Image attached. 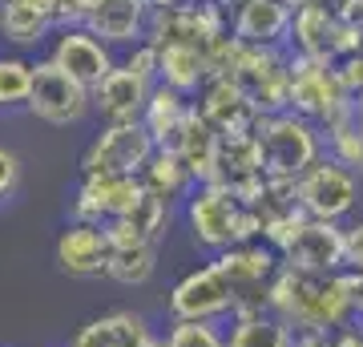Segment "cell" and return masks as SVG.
Instances as JSON below:
<instances>
[{"label": "cell", "instance_id": "25", "mask_svg": "<svg viewBox=\"0 0 363 347\" xmlns=\"http://www.w3.org/2000/svg\"><path fill=\"white\" fill-rule=\"evenodd\" d=\"M291 343H295V331L271 311L230 319V331H226V347H291Z\"/></svg>", "mask_w": 363, "mask_h": 347}, {"label": "cell", "instance_id": "6", "mask_svg": "<svg viewBox=\"0 0 363 347\" xmlns=\"http://www.w3.org/2000/svg\"><path fill=\"white\" fill-rule=\"evenodd\" d=\"M25 109L33 117H40L45 126H77L93 114V101L85 85H77L49 57H40V61H33V89H28Z\"/></svg>", "mask_w": 363, "mask_h": 347}, {"label": "cell", "instance_id": "27", "mask_svg": "<svg viewBox=\"0 0 363 347\" xmlns=\"http://www.w3.org/2000/svg\"><path fill=\"white\" fill-rule=\"evenodd\" d=\"M125 219H130V226L142 234V238H150V243L162 246V243H166V234H169V222H174V206L162 202V198H154V194L145 190L142 202L133 206Z\"/></svg>", "mask_w": 363, "mask_h": 347}, {"label": "cell", "instance_id": "18", "mask_svg": "<svg viewBox=\"0 0 363 347\" xmlns=\"http://www.w3.org/2000/svg\"><path fill=\"white\" fill-rule=\"evenodd\" d=\"M218 133L198 117V109H190V117L182 121L178 138H174V154L182 158V166L190 170V178H194V186H206V182H214V162H218Z\"/></svg>", "mask_w": 363, "mask_h": 347}, {"label": "cell", "instance_id": "21", "mask_svg": "<svg viewBox=\"0 0 363 347\" xmlns=\"http://www.w3.org/2000/svg\"><path fill=\"white\" fill-rule=\"evenodd\" d=\"M331 33H335V16L327 13V9H311V4L291 9V25H286V40L295 45L291 53L335 65L331 61Z\"/></svg>", "mask_w": 363, "mask_h": 347}, {"label": "cell", "instance_id": "46", "mask_svg": "<svg viewBox=\"0 0 363 347\" xmlns=\"http://www.w3.org/2000/svg\"><path fill=\"white\" fill-rule=\"evenodd\" d=\"M65 347H77V343H65Z\"/></svg>", "mask_w": 363, "mask_h": 347}, {"label": "cell", "instance_id": "11", "mask_svg": "<svg viewBox=\"0 0 363 347\" xmlns=\"http://www.w3.org/2000/svg\"><path fill=\"white\" fill-rule=\"evenodd\" d=\"M49 61L57 65V69H65L77 85L93 89V85H97V81L117 65V57H113L109 45H101V40L93 37L89 28L61 25L57 28V37H52V45H49Z\"/></svg>", "mask_w": 363, "mask_h": 347}, {"label": "cell", "instance_id": "19", "mask_svg": "<svg viewBox=\"0 0 363 347\" xmlns=\"http://www.w3.org/2000/svg\"><path fill=\"white\" fill-rule=\"evenodd\" d=\"M190 109H194V101H190L186 93L169 89L162 81L150 85V97H145V109H142V126H145V133L154 138V150H169V145H174L182 121L190 117Z\"/></svg>", "mask_w": 363, "mask_h": 347}, {"label": "cell", "instance_id": "34", "mask_svg": "<svg viewBox=\"0 0 363 347\" xmlns=\"http://www.w3.org/2000/svg\"><path fill=\"white\" fill-rule=\"evenodd\" d=\"M21 4L37 9L40 16H49L52 28H61V25H65V0H21Z\"/></svg>", "mask_w": 363, "mask_h": 347}, {"label": "cell", "instance_id": "7", "mask_svg": "<svg viewBox=\"0 0 363 347\" xmlns=\"http://www.w3.org/2000/svg\"><path fill=\"white\" fill-rule=\"evenodd\" d=\"M154 154V138L145 133L142 121H125V126H101L93 133V142L81 154V174H142V166Z\"/></svg>", "mask_w": 363, "mask_h": 347}, {"label": "cell", "instance_id": "22", "mask_svg": "<svg viewBox=\"0 0 363 347\" xmlns=\"http://www.w3.org/2000/svg\"><path fill=\"white\" fill-rule=\"evenodd\" d=\"M138 178H142V186L154 194V198H162V202H169V206L186 202V194L194 190L190 170L182 166V158L174 154V150H154Z\"/></svg>", "mask_w": 363, "mask_h": 347}, {"label": "cell", "instance_id": "28", "mask_svg": "<svg viewBox=\"0 0 363 347\" xmlns=\"http://www.w3.org/2000/svg\"><path fill=\"white\" fill-rule=\"evenodd\" d=\"M162 347H226L222 323H194V319H169Z\"/></svg>", "mask_w": 363, "mask_h": 347}, {"label": "cell", "instance_id": "10", "mask_svg": "<svg viewBox=\"0 0 363 347\" xmlns=\"http://www.w3.org/2000/svg\"><path fill=\"white\" fill-rule=\"evenodd\" d=\"M142 194H145V186L138 174H117V178L81 174V186L73 194V222L105 226L109 219H125L133 206L142 202Z\"/></svg>", "mask_w": 363, "mask_h": 347}, {"label": "cell", "instance_id": "38", "mask_svg": "<svg viewBox=\"0 0 363 347\" xmlns=\"http://www.w3.org/2000/svg\"><path fill=\"white\" fill-rule=\"evenodd\" d=\"M291 347H331V331H295Z\"/></svg>", "mask_w": 363, "mask_h": 347}, {"label": "cell", "instance_id": "44", "mask_svg": "<svg viewBox=\"0 0 363 347\" xmlns=\"http://www.w3.org/2000/svg\"><path fill=\"white\" fill-rule=\"evenodd\" d=\"M355 327H359V331H363V315H359V319H355Z\"/></svg>", "mask_w": 363, "mask_h": 347}, {"label": "cell", "instance_id": "23", "mask_svg": "<svg viewBox=\"0 0 363 347\" xmlns=\"http://www.w3.org/2000/svg\"><path fill=\"white\" fill-rule=\"evenodd\" d=\"M52 37V21L49 16H40L37 9H28L21 0H4L0 4V40L4 45H13L16 53H28L45 45Z\"/></svg>", "mask_w": 363, "mask_h": 347}, {"label": "cell", "instance_id": "2", "mask_svg": "<svg viewBox=\"0 0 363 347\" xmlns=\"http://www.w3.org/2000/svg\"><path fill=\"white\" fill-rule=\"evenodd\" d=\"M250 133L262 145V166L267 178H298L303 170L311 166L315 158H323V133L315 121L298 114H271V117H255Z\"/></svg>", "mask_w": 363, "mask_h": 347}, {"label": "cell", "instance_id": "39", "mask_svg": "<svg viewBox=\"0 0 363 347\" xmlns=\"http://www.w3.org/2000/svg\"><path fill=\"white\" fill-rule=\"evenodd\" d=\"M150 9H178V4H186V0H145Z\"/></svg>", "mask_w": 363, "mask_h": 347}, {"label": "cell", "instance_id": "3", "mask_svg": "<svg viewBox=\"0 0 363 347\" xmlns=\"http://www.w3.org/2000/svg\"><path fill=\"white\" fill-rule=\"evenodd\" d=\"M210 263L218 267V275L226 279L234 295L230 319H247V315H262L267 311V291L271 279L279 275V255L267 243H234L218 255H210Z\"/></svg>", "mask_w": 363, "mask_h": 347}, {"label": "cell", "instance_id": "43", "mask_svg": "<svg viewBox=\"0 0 363 347\" xmlns=\"http://www.w3.org/2000/svg\"><path fill=\"white\" fill-rule=\"evenodd\" d=\"M226 4H242V0H218V9H226Z\"/></svg>", "mask_w": 363, "mask_h": 347}, {"label": "cell", "instance_id": "37", "mask_svg": "<svg viewBox=\"0 0 363 347\" xmlns=\"http://www.w3.org/2000/svg\"><path fill=\"white\" fill-rule=\"evenodd\" d=\"M335 16L339 21H347V25H355V28H363V0H343Z\"/></svg>", "mask_w": 363, "mask_h": 347}, {"label": "cell", "instance_id": "36", "mask_svg": "<svg viewBox=\"0 0 363 347\" xmlns=\"http://www.w3.org/2000/svg\"><path fill=\"white\" fill-rule=\"evenodd\" d=\"M331 347H363V331L355 323H347V327L331 331Z\"/></svg>", "mask_w": 363, "mask_h": 347}, {"label": "cell", "instance_id": "24", "mask_svg": "<svg viewBox=\"0 0 363 347\" xmlns=\"http://www.w3.org/2000/svg\"><path fill=\"white\" fill-rule=\"evenodd\" d=\"M157 243H121L109 246V267H105V279H113L121 287H145L157 270Z\"/></svg>", "mask_w": 363, "mask_h": 347}, {"label": "cell", "instance_id": "9", "mask_svg": "<svg viewBox=\"0 0 363 347\" xmlns=\"http://www.w3.org/2000/svg\"><path fill=\"white\" fill-rule=\"evenodd\" d=\"M279 263L291 270H307V275H335L347 267L343 255V226L339 222H319L303 219L295 226V234L283 243Z\"/></svg>", "mask_w": 363, "mask_h": 347}, {"label": "cell", "instance_id": "42", "mask_svg": "<svg viewBox=\"0 0 363 347\" xmlns=\"http://www.w3.org/2000/svg\"><path fill=\"white\" fill-rule=\"evenodd\" d=\"M355 170L363 174V133H359V166H355Z\"/></svg>", "mask_w": 363, "mask_h": 347}, {"label": "cell", "instance_id": "14", "mask_svg": "<svg viewBox=\"0 0 363 347\" xmlns=\"http://www.w3.org/2000/svg\"><path fill=\"white\" fill-rule=\"evenodd\" d=\"M291 25V0H242L226 16V33L255 49H283Z\"/></svg>", "mask_w": 363, "mask_h": 347}, {"label": "cell", "instance_id": "31", "mask_svg": "<svg viewBox=\"0 0 363 347\" xmlns=\"http://www.w3.org/2000/svg\"><path fill=\"white\" fill-rule=\"evenodd\" d=\"M335 279H339V291H343V299H347L351 315L359 319L363 315V270L343 267V270H335Z\"/></svg>", "mask_w": 363, "mask_h": 347}, {"label": "cell", "instance_id": "30", "mask_svg": "<svg viewBox=\"0 0 363 347\" xmlns=\"http://www.w3.org/2000/svg\"><path fill=\"white\" fill-rule=\"evenodd\" d=\"M16 190H21V158L9 145H0V206L9 202Z\"/></svg>", "mask_w": 363, "mask_h": 347}, {"label": "cell", "instance_id": "15", "mask_svg": "<svg viewBox=\"0 0 363 347\" xmlns=\"http://www.w3.org/2000/svg\"><path fill=\"white\" fill-rule=\"evenodd\" d=\"M145 97H150V81L125 73L121 65H113L97 85L89 89L93 114L101 117V126H125V121H142Z\"/></svg>", "mask_w": 363, "mask_h": 347}, {"label": "cell", "instance_id": "4", "mask_svg": "<svg viewBox=\"0 0 363 347\" xmlns=\"http://www.w3.org/2000/svg\"><path fill=\"white\" fill-rule=\"evenodd\" d=\"M295 202L307 219L319 222H339L355 214L359 206V174L339 166L335 158H315L311 166L295 178Z\"/></svg>", "mask_w": 363, "mask_h": 347}, {"label": "cell", "instance_id": "13", "mask_svg": "<svg viewBox=\"0 0 363 347\" xmlns=\"http://www.w3.org/2000/svg\"><path fill=\"white\" fill-rule=\"evenodd\" d=\"M190 101H194L198 117H202V121H206L218 138H230V133H250L255 117H259L255 101H250V97L238 89L230 77H210L206 85L190 97Z\"/></svg>", "mask_w": 363, "mask_h": 347}, {"label": "cell", "instance_id": "16", "mask_svg": "<svg viewBox=\"0 0 363 347\" xmlns=\"http://www.w3.org/2000/svg\"><path fill=\"white\" fill-rule=\"evenodd\" d=\"M145 21H150V4L145 0H101L81 28H89L101 45H138L145 37Z\"/></svg>", "mask_w": 363, "mask_h": 347}, {"label": "cell", "instance_id": "35", "mask_svg": "<svg viewBox=\"0 0 363 347\" xmlns=\"http://www.w3.org/2000/svg\"><path fill=\"white\" fill-rule=\"evenodd\" d=\"M97 4H101V0H65V25H81Z\"/></svg>", "mask_w": 363, "mask_h": 347}, {"label": "cell", "instance_id": "12", "mask_svg": "<svg viewBox=\"0 0 363 347\" xmlns=\"http://www.w3.org/2000/svg\"><path fill=\"white\" fill-rule=\"evenodd\" d=\"M52 263L69 279H105L109 267V238L105 226L93 222H69L52 243Z\"/></svg>", "mask_w": 363, "mask_h": 347}, {"label": "cell", "instance_id": "45", "mask_svg": "<svg viewBox=\"0 0 363 347\" xmlns=\"http://www.w3.org/2000/svg\"><path fill=\"white\" fill-rule=\"evenodd\" d=\"M194 4H210V0H194Z\"/></svg>", "mask_w": 363, "mask_h": 347}, {"label": "cell", "instance_id": "26", "mask_svg": "<svg viewBox=\"0 0 363 347\" xmlns=\"http://www.w3.org/2000/svg\"><path fill=\"white\" fill-rule=\"evenodd\" d=\"M33 89V61L25 53H0V114L25 109Z\"/></svg>", "mask_w": 363, "mask_h": 347}, {"label": "cell", "instance_id": "32", "mask_svg": "<svg viewBox=\"0 0 363 347\" xmlns=\"http://www.w3.org/2000/svg\"><path fill=\"white\" fill-rule=\"evenodd\" d=\"M335 73H339V81H343L347 97H359V93H363V49H359V53H351L347 61H339V65H335Z\"/></svg>", "mask_w": 363, "mask_h": 347}, {"label": "cell", "instance_id": "47", "mask_svg": "<svg viewBox=\"0 0 363 347\" xmlns=\"http://www.w3.org/2000/svg\"><path fill=\"white\" fill-rule=\"evenodd\" d=\"M0 4H4V0H0Z\"/></svg>", "mask_w": 363, "mask_h": 347}, {"label": "cell", "instance_id": "8", "mask_svg": "<svg viewBox=\"0 0 363 347\" xmlns=\"http://www.w3.org/2000/svg\"><path fill=\"white\" fill-rule=\"evenodd\" d=\"M166 311H169V319L222 323V319H230L234 295H230V287H226V279L218 275V267L202 263V267L186 270L174 283V291L166 299Z\"/></svg>", "mask_w": 363, "mask_h": 347}, {"label": "cell", "instance_id": "33", "mask_svg": "<svg viewBox=\"0 0 363 347\" xmlns=\"http://www.w3.org/2000/svg\"><path fill=\"white\" fill-rule=\"evenodd\" d=\"M343 255H347V267L363 270V219L343 226Z\"/></svg>", "mask_w": 363, "mask_h": 347}, {"label": "cell", "instance_id": "5", "mask_svg": "<svg viewBox=\"0 0 363 347\" xmlns=\"http://www.w3.org/2000/svg\"><path fill=\"white\" fill-rule=\"evenodd\" d=\"M182 214H186V226H190L194 246H202L210 255H218V250L238 243V214H242V202H238L226 186H218V182L194 186V190L186 194Z\"/></svg>", "mask_w": 363, "mask_h": 347}, {"label": "cell", "instance_id": "20", "mask_svg": "<svg viewBox=\"0 0 363 347\" xmlns=\"http://www.w3.org/2000/svg\"><path fill=\"white\" fill-rule=\"evenodd\" d=\"M157 81L169 85V89L194 97L202 85H206V53L194 49V45H182V40H157Z\"/></svg>", "mask_w": 363, "mask_h": 347}, {"label": "cell", "instance_id": "41", "mask_svg": "<svg viewBox=\"0 0 363 347\" xmlns=\"http://www.w3.org/2000/svg\"><path fill=\"white\" fill-rule=\"evenodd\" d=\"M138 347H162V335H150L145 343H138Z\"/></svg>", "mask_w": 363, "mask_h": 347}, {"label": "cell", "instance_id": "29", "mask_svg": "<svg viewBox=\"0 0 363 347\" xmlns=\"http://www.w3.org/2000/svg\"><path fill=\"white\" fill-rule=\"evenodd\" d=\"M125 73H133V77H142V81H150L154 85L157 81V53H154V45L150 40H138L130 53H125V61H117Z\"/></svg>", "mask_w": 363, "mask_h": 347}, {"label": "cell", "instance_id": "1", "mask_svg": "<svg viewBox=\"0 0 363 347\" xmlns=\"http://www.w3.org/2000/svg\"><path fill=\"white\" fill-rule=\"evenodd\" d=\"M267 311L279 315L291 331H339L355 323L335 275H307L291 267H279L271 279Z\"/></svg>", "mask_w": 363, "mask_h": 347}, {"label": "cell", "instance_id": "17", "mask_svg": "<svg viewBox=\"0 0 363 347\" xmlns=\"http://www.w3.org/2000/svg\"><path fill=\"white\" fill-rule=\"evenodd\" d=\"M150 335H157V331L142 311L117 307V311H105V315H97L89 323H81L69 343H77V347H138Z\"/></svg>", "mask_w": 363, "mask_h": 347}, {"label": "cell", "instance_id": "40", "mask_svg": "<svg viewBox=\"0 0 363 347\" xmlns=\"http://www.w3.org/2000/svg\"><path fill=\"white\" fill-rule=\"evenodd\" d=\"M351 109H355V121L363 126V93H359V97H351Z\"/></svg>", "mask_w": 363, "mask_h": 347}]
</instances>
